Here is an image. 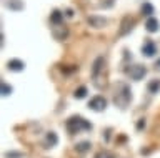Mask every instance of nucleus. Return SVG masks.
<instances>
[{"mask_svg": "<svg viewBox=\"0 0 160 158\" xmlns=\"http://www.w3.org/2000/svg\"><path fill=\"white\" fill-rule=\"evenodd\" d=\"M92 83L97 90H103L108 85V68L105 57H97L92 63Z\"/></svg>", "mask_w": 160, "mask_h": 158, "instance_id": "f257e3e1", "label": "nucleus"}, {"mask_svg": "<svg viewBox=\"0 0 160 158\" xmlns=\"http://www.w3.org/2000/svg\"><path fill=\"white\" fill-rule=\"evenodd\" d=\"M130 102H132V90H130L128 83L125 82H117V85L113 88V103L115 107H118L120 110H125Z\"/></svg>", "mask_w": 160, "mask_h": 158, "instance_id": "f03ea898", "label": "nucleus"}, {"mask_svg": "<svg viewBox=\"0 0 160 158\" xmlns=\"http://www.w3.org/2000/svg\"><path fill=\"white\" fill-rule=\"evenodd\" d=\"M65 128H67L70 135H77V133H82V132H90L92 130V123L80 115H72L65 122Z\"/></svg>", "mask_w": 160, "mask_h": 158, "instance_id": "7ed1b4c3", "label": "nucleus"}, {"mask_svg": "<svg viewBox=\"0 0 160 158\" xmlns=\"http://www.w3.org/2000/svg\"><path fill=\"white\" fill-rule=\"evenodd\" d=\"M135 23H137V20H135L133 17H130V15H125V17L122 18V22H120L118 37H125V35H128V33L133 30Z\"/></svg>", "mask_w": 160, "mask_h": 158, "instance_id": "20e7f679", "label": "nucleus"}, {"mask_svg": "<svg viewBox=\"0 0 160 158\" xmlns=\"http://www.w3.org/2000/svg\"><path fill=\"white\" fill-rule=\"evenodd\" d=\"M52 37L58 42H63L68 37V27L63 23H52Z\"/></svg>", "mask_w": 160, "mask_h": 158, "instance_id": "39448f33", "label": "nucleus"}, {"mask_svg": "<svg viewBox=\"0 0 160 158\" xmlns=\"http://www.w3.org/2000/svg\"><path fill=\"white\" fill-rule=\"evenodd\" d=\"M127 75L132 78V80L138 82V80H142V78L147 75V68H145L143 65H130L127 68Z\"/></svg>", "mask_w": 160, "mask_h": 158, "instance_id": "423d86ee", "label": "nucleus"}, {"mask_svg": "<svg viewBox=\"0 0 160 158\" xmlns=\"http://www.w3.org/2000/svg\"><path fill=\"white\" fill-rule=\"evenodd\" d=\"M88 108H90V110H93V112H103L105 108H107V100H105V97L97 95V97L90 98Z\"/></svg>", "mask_w": 160, "mask_h": 158, "instance_id": "0eeeda50", "label": "nucleus"}, {"mask_svg": "<svg viewBox=\"0 0 160 158\" xmlns=\"http://www.w3.org/2000/svg\"><path fill=\"white\" fill-rule=\"evenodd\" d=\"M155 53H157V45H155L152 40H147V42H145L143 45H142V55L152 58Z\"/></svg>", "mask_w": 160, "mask_h": 158, "instance_id": "6e6552de", "label": "nucleus"}, {"mask_svg": "<svg viewBox=\"0 0 160 158\" xmlns=\"http://www.w3.org/2000/svg\"><path fill=\"white\" fill-rule=\"evenodd\" d=\"M58 145V135L55 132H48L45 135V141H43V146L45 148H53Z\"/></svg>", "mask_w": 160, "mask_h": 158, "instance_id": "1a4fd4ad", "label": "nucleus"}, {"mask_svg": "<svg viewBox=\"0 0 160 158\" xmlns=\"http://www.w3.org/2000/svg\"><path fill=\"white\" fill-rule=\"evenodd\" d=\"M87 22H88V25H90V27H93V28H103L105 25H107V18L97 17V15L88 17V18H87Z\"/></svg>", "mask_w": 160, "mask_h": 158, "instance_id": "9d476101", "label": "nucleus"}, {"mask_svg": "<svg viewBox=\"0 0 160 158\" xmlns=\"http://www.w3.org/2000/svg\"><path fill=\"white\" fill-rule=\"evenodd\" d=\"M7 68H8L10 72H22L23 68H25V63L20 60V58H12V60H8Z\"/></svg>", "mask_w": 160, "mask_h": 158, "instance_id": "9b49d317", "label": "nucleus"}, {"mask_svg": "<svg viewBox=\"0 0 160 158\" xmlns=\"http://www.w3.org/2000/svg\"><path fill=\"white\" fill-rule=\"evenodd\" d=\"M145 28H147V32L155 33V32H158L160 23H158V20H157L155 17H148V18H147V22H145Z\"/></svg>", "mask_w": 160, "mask_h": 158, "instance_id": "f8f14e48", "label": "nucleus"}, {"mask_svg": "<svg viewBox=\"0 0 160 158\" xmlns=\"http://www.w3.org/2000/svg\"><path fill=\"white\" fill-rule=\"evenodd\" d=\"M7 7L10 8V10H13V12H20V10H23V2L22 0H8L7 2Z\"/></svg>", "mask_w": 160, "mask_h": 158, "instance_id": "ddd939ff", "label": "nucleus"}, {"mask_svg": "<svg viewBox=\"0 0 160 158\" xmlns=\"http://www.w3.org/2000/svg\"><path fill=\"white\" fill-rule=\"evenodd\" d=\"M50 23H63V12L53 10L50 13Z\"/></svg>", "mask_w": 160, "mask_h": 158, "instance_id": "4468645a", "label": "nucleus"}, {"mask_svg": "<svg viewBox=\"0 0 160 158\" xmlns=\"http://www.w3.org/2000/svg\"><path fill=\"white\" fill-rule=\"evenodd\" d=\"M147 90H148V93H158V90H160V80L158 78H153V80L148 82Z\"/></svg>", "mask_w": 160, "mask_h": 158, "instance_id": "2eb2a0df", "label": "nucleus"}, {"mask_svg": "<svg viewBox=\"0 0 160 158\" xmlns=\"http://www.w3.org/2000/svg\"><path fill=\"white\" fill-rule=\"evenodd\" d=\"M90 146H92V145H90V141L85 140V141H78L77 145H75V150H77L78 153H87L90 150Z\"/></svg>", "mask_w": 160, "mask_h": 158, "instance_id": "dca6fc26", "label": "nucleus"}, {"mask_svg": "<svg viewBox=\"0 0 160 158\" xmlns=\"http://www.w3.org/2000/svg\"><path fill=\"white\" fill-rule=\"evenodd\" d=\"M152 13H153V5L150 2H143V5H142V15L152 17Z\"/></svg>", "mask_w": 160, "mask_h": 158, "instance_id": "f3484780", "label": "nucleus"}, {"mask_svg": "<svg viewBox=\"0 0 160 158\" xmlns=\"http://www.w3.org/2000/svg\"><path fill=\"white\" fill-rule=\"evenodd\" d=\"M73 97L77 98V100H82V98L87 97V87H78L77 90L73 92Z\"/></svg>", "mask_w": 160, "mask_h": 158, "instance_id": "a211bd4d", "label": "nucleus"}, {"mask_svg": "<svg viewBox=\"0 0 160 158\" xmlns=\"http://www.w3.org/2000/svg\"><path fill=\"white\" fill-rule=\"evenodd\" d=\"M5 158H23L25 155H23V153L22 151H7V153H5V155H3Z\"/></svg>", "mask_w": 160, "mask_h": 158, "instance_id": "6ab92c4d", "label": "nucleus"}, {"mask_svg": "<svg viewBox=\"0 0 160 158\" xmlns=\"http://www.w3.org/2000/svg\"><path fill=\"white\" fill-rule=\"evenodd\" d=\"M93 158H115V156H113V153H112V151L102 150V151H98V153H97V155H95Z\"/></svg>", "mask_w": 160, "mask_h": 158, "instance_id": "aec40b11", "label": "nucleus"}, {"mask_svg": "<svg viewBox=\"0 0 160 158\" xmlns=\"http://www.w3.org/2000/svg\"><path fill=\"white\" fill-rule=\"evenodd\" d=\"M10 93H12V87H10L8 83L2 82V95H3V97H8Z\"/></svg>", "mask_w": 160, "mask_h": 158, "instance_id": "412c9836", "label": "nucleus"}, {"mask_svg": "<svg viewBox=\"0 0 160 158\" xmlns=\"http://www.w3.org/2000/svg\"><path fill=\"white\" fill-rule=\"evenodd\" d=\"M113 2L115 0H100V7L102 8H110L113 5Z\"/></svg>", "mask_w": 160, "mask_h": 158, "instance_id": "4be33fe9", "label": "nucleus"}, {"mask_svg": "<svg viewBox=\"0 0 160 158\" xmlns=\"http://www.w3.org/2000/svg\"><path fill=\"white\" fill-rule=\"evenodd\" d=\"M142 128H145V120H143V118H140L138 123H137V130H142Z\"/></svg>", "mask_w": 160, "mask_h": 158, "instance_id": "5701e85b", "label": "nucleus"}, {"mask_svg": "<svg viewBox=\"0 0 160 158\" xmlns=\"http://www.w3.org/2000/svg\"><path fill=\"white\" fill-rule=\"evenodd\" d=\"M65 15H67L68 18H72V17H73V12L70 10V8H67V10H65Z\"/></svg>", "mask_w": 160, "mask_h": 158, "instance_id": "b1692460", "label": "nucleus"}, {"mask_svg": "<svg viewBox=\"0 0 160 158\" xmlns=\"http://www.w3.org/2000/svg\"><path fill=\"white\" fill-rule=\"evenodd\" d=\"M157 68L160 70V58H158V62H157Z\"/></svg>", "mask_w": 160, "mask_h": 158, "instance_id": "393cba45", "label": "nucleus"}]
</instances>
